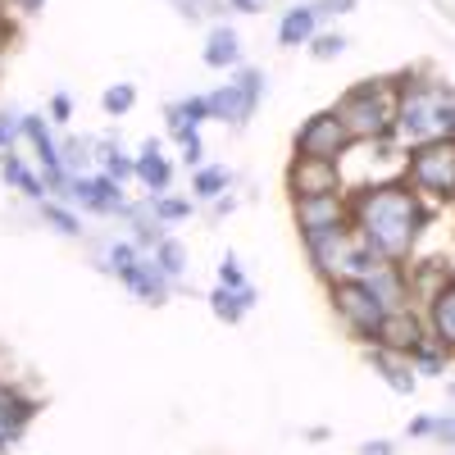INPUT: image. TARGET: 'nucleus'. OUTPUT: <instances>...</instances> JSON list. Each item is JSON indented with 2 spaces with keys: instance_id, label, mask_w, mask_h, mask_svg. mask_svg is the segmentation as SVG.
Returning <instances> with one entry per match:
<instances>
[{
  "instance_id": "obj_34",
  "label": "nucleus",
  "mask_w": 455,
  "mask_h": 455,
  "mask_svg": "<svg viewBox=\"0 0 455 455\" xmlns=\"http://www.w3.org/2000/svg\"><path fill=\"white\" fill-rule=\"evenodd\" d=\"M73 119V100L60 92V96H51V124H68Z\"/></svg>"
},
{
  "instance_id": "obj_14",
  "label": "nucleus",
  "mask_w": 455,
  "mask_h": 455,
  "mask_svg": "<svg viewBox=\"0 0 455 455\" xmlns=\"http://www.w3.org/2000/svg\"><path fill=\"white\" fill-rule=\"evenodd\" d=\"M315 32H319V14H315V5H296V10H287L283 23H278V46H287V51L310 46V42H315Z\"/></svg>"
},
{
  "instance_id": "obj_8",
  "label": "nucleus",
  "mask_w": 455,
  "mask_h": 455,
  "mask_svg": "<svg viewBox=\"0 0 455 455\" xmlns=\"http://www.w3.org/2000/svg\"><path fill=\"white\" fill-rule=\"evenodd\" d=\"M68 201H78L83 210L92 214H128V201H124V182H114L109 173H96V178H68Z\"/></svg>"
},
{
  "instance_id": "obj_11",
  "label": "nucleus",
  "mask_w": 455,
  "mask_h": 455,
  "mask_svg": "<svg viewBox=\"0 0 455 455\" xmlns=\"http://www.w3.org/2000/svg\"><path fill=\"white\" fill-rule=\"evenodd\" d=\"M424 328L446 355H455V274L424 300Z\"/></svg>"
},
{
  "instance_id": "obj_20",
  "label": "nucleus",
  "mask_w": 455,
  "mask_h": 455,
  "mask_svg": "<svg viewBox=\"0 0 455 455\" xmlns=\"http://www.w3.org/2000/svg\"><path fill=\"white\" fill-rule=\"evenodd\" d=\"M405 360H410V369H414V373H428V378H442V373H446V364H451V355L437 347L433 337H424L419 347H410V351H405Z\"/></svg>"
},
{
  "instance_id": "obj_26",
  "label": "nucleus",
  "mask_w": 455,
  "mask_h": 455,
  "mask_svg": "<svg viewBox=\"0 0 455 455\" xmlns=\"http://www.w3.org/2000/svg\"><path fill=\"white\" fill-rule=\"evenodd\" d=\"M137 259H141V246H137V242H114V246L105 251V269L124 278V274L132 269Z\"/></svg>"
},
{
  "instance_id": "obj_2",
  "label": "nucleus",
  "mask_w": 455,
  "mask_h": 455,
  "mask_svg": "<svg viewBox=\"0 0 455 455\" xmlns=\"http://www.w3.org/2000/svg\"><path fill=\"white\" fill-rule=\"evenodd\" d=\"M332 109L347 124L351 141H392L396 137V83H387V78L355 83Z\"/></svg>"
},
{
  "instance_id": "obj_35",
  "label": "nucleus",
  "mask_w": 455,
  "mask_h": 455,
  "mask_svg": "<svg viewBox=\"0 0 455 455\" xmlns=\"http://www.w3.org/2000/svg\"><path fill=\"white\" fill-rule=\"evenodd\" d=\"M269 0H228V10H237V14H259Z\"/></svg>"
},
{
  "instance_id": "obj_21",
  "label": "nucleus",
  "mask_w": 455,
  "mask_h": 455,
  "mask_svg": "<svg viewBox=\"0 0 455 455\" xmlns=\"http://www.w3.org/2000/svg\"><path fill=\"white\" fill-rule=\"evenodd\" d=\"M228 187H233V173L228 169H219V164H201L196 169V178H192V192H196V201H219Z\"/></svg>"
},
{
  "instance_id": "obj_27",
  "label": "nucleus",
  "mask_w": 455,
  "mask_h": 455,
  "mask_svg": "<svg viewBox=\"0 0 455 455\" xmlns=\"http://www.w3.org/2000/svg\"><path fill=\"white\" fill-rule=\"evenodd\" d=\"M137 105V87L132 83H119V87H109L105 96H100V109L109 114V119H119V114H128Z\"/></svg>"
},
{
  "instance_id": "obj_38",
  "label": "nucleus",
  "mask_w": 455,
  "mask_h": 455,
  "mask_svg": "<svg viewBox=\"0 0 455 455\" xmlns=\"http://www.w3.org/2000/svg\"><path fill=\"white\" fill-rule=\"evenodd\" d=\"M36 5H42V0H23V10H28V14H32V10H36Z\"/></svg>"
},
{
  "instance_id": "obj_36",
  "label": "nucleus",
  "mask_w": 455,
  "mask_h": 455,
  "mask_svg": "<svg viewBox=\"0 0 455 455\" xmlns=\"http://www.w3.org/2000/svg\"><path fill=\"white\" fill-rule=\"evenodd\" d=\"M433 424H437L433 414H424V419H414V424H410V437H433Z\"/></svg>"
},
{
  "instance_id": "obj_16",
  "label": "nucleus",
  "mask_w": 455,
  "mask_h": 455,
  "mask_svg": "<svg viewBox=\"0 0 455 455\" xmlns=\"http://www.w3.org/2000/svg\"><path fill=\"white\" fill-rule=\"evenodd\" d=\"M205 64L210 68H237L242 64V36L228 23L210 28V36H205Z\"/></svg>"
},
{
  "instance_id": "obj_6",
  "label": "nucleus",
  "mask_w": 455,
  "mask_h": 455,
  "mask_svg": "<svg viewBox=\"0 0 455 455\" xmlns=\"http://www.w3.org/2000/svg\"><path fill=\"white\" fill-rule=\"evenodd\" d=\"M264 87H269V78H264L259 68H237V78H233V83H223V87H214V92L205 96V100H210V119L242 128L251 114H255Z\"/></svg>"
},
{
  "instance_id": "obj_3",
  "label": "nucleus",
  "mask_w": 455,
  "mask_h": 455,
  "mask_svg": "<svg viewBox=\"0 0 455 455\" xmlns=\"http://www.w3.org/2000/svg\"><path fill=\"white\" fill-rule=\"evenodd\" d=\"M401 178L419 196L455 205V137H433V141H419V146H405Z\"/></svg>"
},
{
  "instance_id": "obj_31",
  "label": "nucleus",
  "mask_w": 455,
  "mask_h": 455,
  "mask_svg": "<svg viewBox=\"0 0 455 455\" xmlns=\"http://www.w3.org/2000/svg\"><path fill=\"white\" fill-rule=\"evenodd\" d=\"M360 5V0H315V14H319V23L323 19H332V14H351Z\"/></svg>"
},
{
  "instance_id": "obj_32",
  "label": "nucleus",
  "mask_w": 455,
  "mask_h": 455,
  "mask_svg": "<svg viewBox=\"0 0 455 455\" xmlns=\"http://www.w3.org/2000/svg\"><path fill=\"white\" fill-rule=\"evenodd\" d=\"M182 164H187V169H201V164H205V146H201V132L182 141Z\"/></svg>"
},
{
  "instance_id": "obj_9",
  "label": "nucleus",
  "mask_w": 455,
  "mask_h": 455,
  "mask_svg": "<svg viewBox=\"0 0 455 455\" xmlns=\"http://www.w3.org/2000/svg\"><path fill=\"white\" fill-rule=\"evenodd\" d=\"M424 337H428L424 319L414 315L410 306H396V310L383 315V323H378V332H373L369 347H383V351H392V355H405L410 347H419Z\"/></svg>"
},
{
  "instance_id": "obj_30",
  "label": "nucleus",
  "mask_w": 455,
  "mask_h": 455,
  "mask_svg": "<svg viewBox=\"0 0 455 455\" xmlns=\"http://www.w3.org/2000/svg\"><path fill=\"white\" fill-rule=\"evenodd\" d=\"M219 287H233V291H251V283H246V274H242L237 255H223V264H219Z\"/></svg>"
},
{
  "instance_id": "obj_22",
  "label": "nucleus",
  "mask_w": 455,
  "mask_h": 455,
  "mask_svg": "<svg viewBox=\"0 0 455 455\" xmlns=\"http://www.w3.org/2000/svg\"><path fill=\"white\" fill-rule=\"evenodd\" d=\"M156 264L164 269V278H169V283H178V278L187 274V251H182V242L160 237V242H156Z\"/></svg>"
},
{
  "instance_id": "obj_23",
  "label": "nucleus",
  "mask_w": 455,
  "mask_h": 455,
  "mask_svg": "<svg viewBox=\"0 0 455 455\" xmlns=\"http://www.w3.org/2000/svg\"><path fill=\"white\" fill-rule=\"evenodd\" d=\"M100 164H105V173L114 178V182H128V178H137V160H128L114 141H100Z\"/></svg>"
},
{
  "instance_id": "obj_25",
  "label": "nucleus",
  "mask_w": 455,
  "mask_h": 455,
  "mask_svg": "<svg viewBox=\"0 0 455 455\" xmlns=\"http://www.w3.org/2000/svg\"><path fill=\"white\" fill-rule=\"evenodd\" d=\"M150 205V214H156L160 223H178V219H192V201H182V196H150L146 201Z\"/></svg>"
},
{
  "instance_id": "obj_13",
  "label": "nucleus",
  "mask_w": 455,
  "mask_h": 455,
  "mask_svg": "<svg viewBox=\"0 0 455 455\" xmlns=\"http://www.w3.org/2000/svg\"><path fill=\"white\" fill-rule=\"evenodd\" d=\"M124 283L141 296V300H150V306H160V300L169 296V278H164V269H160V264H156V255H141L137 264H132V269L124 274Z\"/></svg>"
},
{
  "instance_id": "obj_37",
  "label": "nucleus",
  "mask_w": 455,
  "mask_h": 455,
  "mask_svg": "<svg viewBox=\"0 0 455 455\" xmlns=\"http://www.w3.org/2000/svg\"><path fill=\"white\" fill-rule=\"evenodd\" d=\"M360 455H396V446H392V442H364Z\"/></svg>"
},
{
  "instance_id": "obj_39",
  "label": "nucleus",
  "mask_w": 455,
  "mask_h": 455,
  "mask_svg": "<svg viewBox=\"0 0 455 455\" xmlns=\"http://www.w3.org/2000/svg\"><path fill=\"white\" fill-rule=\"evenodd\" d=\"M451 401H455V383H451Z\"/></svg>"
},
{
  "instance_id": "obj_7",
  "label": "nucleus",
  "mask_w": 455,
  "mask_h": 455,
  "mask_svg": "<svg viewBox=\"0 0 455 455\" xmlns=\"http://www.w3.org/2000/svg\"><path fill=\"white\" fill-rule=\"evenodd\" d=\"M287 192H291V201H306V196H337V192H347V187H341V164H332V160H300V156H291V164H287Z\"/></svg>"
},
{
  "instance_id": "obj_18",
  "label": "nucleus",
  "mask_w": 455,
  "mask_h": 455,
  "mask_svg": "<svg viewBox=\"0 0 455 455\" xmlns=\"http://www.w3.org/2000/svg\"><path fill=\"white\" fill-rule=\"evenodd\" d=\"M251 306H255V287H251V291H233V287H214V291H210V310H214V319H223V323H242Z\"/></svg>"
},
{
  "instance_id": "obj_17",
  "label": "nucleus",
  "mask_w": 455,
  "mask_h": 455,
  "mask_svg": "<svg viewBox=\"0 0 455 455\" xmlns=\"http://www.w3.org/2000/svg\"><path fill=\"white\" fill-rule=\"evenodd\" d=\"M369 364L383 373V383H387L392 392H401V396L414 392V369H410L405 355H392V351H383V347H369Z\"/></svg>"
},
{
  "instance_id": "obj_33",
  "label": "nucleus",
  "mask_w": 455,
  "mask_h": 455,
  "mask_svg": "<svg viewBox=\"0 0 455 455\" xmlns=\"http://www.w3.org/2000/svg\"><path fill=\"white\" fill-rule=\"evenodd\" d=\"M433 437H437L442 446H455V410H451V414H442V419L433 424Z\"/></svg>"
},
{
  "instance_id": "obj_24",
  "label": "nucleus",
  "mask_w": 455,
  "mask_h": 455,
  "mask_svg": "<svg viewBox=\"0 0 455 455\" xmlns=\"http://www.w3.org/2000/svg\"><path fill=\"white\" fill-rule=\"evenodd\" d=\"M42 219L55 228V233H64V237H78L83 233V219L73 214V210H64L60 201H42Z\"/></svg>"
},
{
  "instance_id": "obj_10",
  "label": "nucleus",
  "mask_w": 455,
  "mask_h": 455,
  "mask_svg": "<svg viewBox=\"0 0 455 455\" xmlns=\"http://www.w3.org/2000/svg\"><path fill=\"white\" fill-rule=\"evenodd\" d=\"M291 214H296L300 237H306V233H323V228L351 223V201H347V192H337V196H306V201H291Z\"/></svg>"
},
{
  "instance_id": "obj_28",
  "label": "nucleus",
  "mask_w": 455,
  "mask_h": 455,
  "mask_svg": "<svg viewBox=\"0 0 455 455\" xmlns=\"http://www.w3.org/2000/svg\"><path fill=\"white\" fill-rule=\"evenodd\" d=\"M341 51H347V36H341V32H315V42H310L315 60H337Z\"/></svg>"
},
{
  "instance_id": "obj_4",
  "label": "nucleus",
  "mask_w": 455,
  "mask_h": 455,
  "mask_svg": "<svg viewBox=\"0 0 455 455\" xmlns=\"http://www.w3.org/2000/svg\"><path fill=\"white\" fill-rule=\"evenodd\" d=\"M328 300H332L337 319L369 347L373 332H378V323H383V315H387V306L378 300V291H373L364 278H332V283H328Z\"/></svg>"
},
{
  "instance_id": "obj_5",
  "label": "nucleus",
  "mask_w": 455,
  "mask_h": 455,
  "mask_svg": "<svg viewBox=\"0 0 455 455\" xmlns=\"http://www.w3.org/2000/svg\"><path fill=\"white\" fill-rule=\"evenodd\" d=\"M351 146L355 141H351L347 124L337 119V109L310 114V119L296 128V137H291V150H296L300 160H332V164H341V156H347Z\"/></svg>"
},
{
  "instance_id": "obj_29",
  "label": "nucleus",
  "mask_w": 455,
  "mask_h": 455,
  "mask_svg": "<svg viewBox=\"0 0 455 455\" xmlns=\"http://www.w3.org/2000/svg\"><path fill=\"white\" fill-rule=\"evenodd\" d=\"M19 137H23V114H0V160L14 150Z\"/></svg>"
},
{
  "instance_id": "obj_15",
  "label": "nucleus",
  "mask_w": 455,
  "mask_h": 455,
  "mask_svg": "<svg viewBox=\"0 0 455 455\" xmlns=\"http://www.w3.org/2000/svg\"><path fill=\"white\" fill-rule=\"evenodd\" d=\"M137 178L150 187V196H164L169 192V182H173V164L160 156V141L150 137L146 146H141V156H137Z\"/></svg>"
},
{
  "instance_id": "obj_1",
  "label": "nucleus",
  "mask_w": 455,
  "mask_h": 455,
  "mask_svg": "<svg viewBox=\"0 0 455 455\" xmlns=\"http://www.w3.org/2000/svg\"><path fill=\"white\" fill-rule=\"evenodd\" d=\"M347 201H351V228L360 233V242L373 246L387 264H405L419 233L433 223V210L419 201V192L405 178L355 187Z\"/></svg>"
},
{
  "instance_id": "obj_19",
  "label": "nucleus",
  "mask_w": 455,
  "mask_h": 455,
  "mask_svg": "<svg viewBox=\"0 0 455 455\" xmlns=\"http://www.w3.org/2000/svg\"><path fill=\"white\" fill-rule=\"evenodd\" d=\"M0 178H5V182L14 187V192H23L28 201H42V196H46V182L36 178V173H32V169H28L19 156H14V150H10L5 160H0Z\"/></svg>"
},
{
  "instance_id": "obj_12",
  "label": "nucleus",
  "mask_w": 455,
  "mask_h": 455,
  "mask_svg": "<svg viewBox=\"0 0 455 455\" xmlns=\"http://www.w3.org/2000/svg\"><path fill=\"white\" fill-rule=\"evenodd\" d=\"M32 401L19 392V387H10V383H0V451H5L19 433H23V424L32 419Z\"/></svg>"
}]
</instances>
